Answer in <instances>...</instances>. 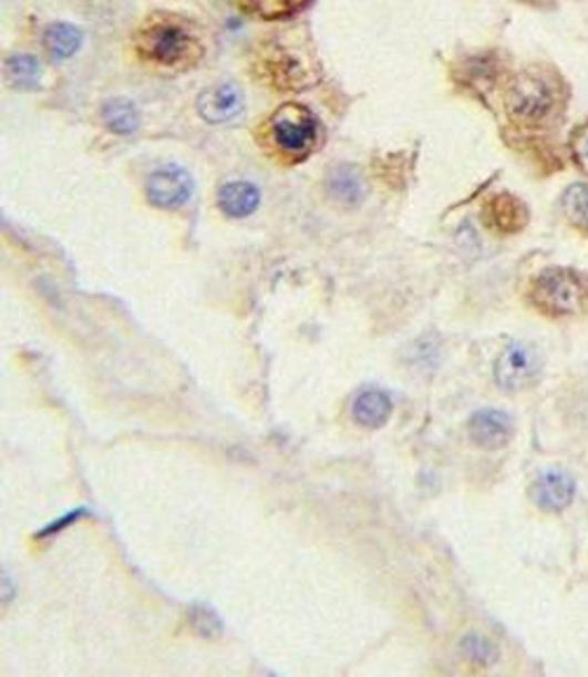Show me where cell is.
Instances as JSON below:
<instances>
[{
	"label": "cell",
	"mask_w": 588,
	"mask_h": 677,
	"mask_svg": "<svg viewBox=\"0 0 588 677\" xmlns=\"http://www.w3.org/2000/svg\"><path fill=\"white\" fill-rule=\"evenodd\" d=\"M132 50L140 62L173 73L196 69L205 57L203 33L194 19L167 10L148 14L135 29Z\"/></svg>",
	"instance_id": "6da1fadb"
},
{
	"label": "cell",
	"mask_w": 588,
	"mask_h": 677,
	"mask_svg": "<svg viewBox=\"0 0 588 677\" xmlns=\"http://www.w3.org/2000/svg\"><path fill=\"white\" fill-rule=\"evenodd\" d=\"M570 85L548 64H529L514 73L504 88V109L518 125H544L563 115Z\"/></svg>",
	"instance_id": "7a4b0ae2"
},
{
	"label": "cell",
	"mask_w": 588,
	"mask_h": 677,
	"mask_svg": "<svg viewBox=\"0 0 588 677\" xmlns=\"http://www.w3.org/2000/svg\"><path fill=\"white\" fill-rule=\"evenodd\" d=\"M261 144L282 163L307 161L318 144L316 115L297 102L278 106L259 127Z\"/></svg>",
	"instance_id": "3957f363"
},
{
	"label": "cell",
	"mask_w": 588,
	"mask_h": 677,
	"mask_svg": "<svg viewBox=\"0 0 588 677\" xmlns=\"http://www.w3.org/2000/svg\"><path fill=\"white\" fill-rule=\"evenodd\" d=\"M250 66L257 79L278 92H299L313 85L311 60L282 41H267L255 48Z\"/></svg>",
	"instance_id": "277c9868"
},
{
	"label": "cell",
	"mask_w": 588,
	"mask_h": 677,
	"mask_svg": "<svg viewBox=\"0 0 588 677\" xmlns=\"http://www.w3.org/2000/svg\"><path fill=\"white\" fill-rule=\"evenodd\" d=\"M541 372V356L533 343L514 341L497 360V383L504 391H523L533 386Z\"/></svg>",
	"instance_id": "5b68a950"
},
{
	"label": "cell",
	"mask_w": 588,
	"mask_h": 677,
	"mask_svg": "<svg viewBox=\"0 0 588 677\" xmlns=\"http://www.w3.org/2000/svg\"><path fill=\"white\" fill-rule=\"evenodd\" d=\"M535 299L548 314H572L584 299V285L572 270H546L535 283Z\"/></svg>",
	"instance_id": "8992f818"
},
{
	"label": "cell",
	"mask_w": 588,
	"mask_h": 677,
	"mask_svg": "<svg viewBox=\"0 0 588 677\" xmlns=\"http://www.w3.org/2000/svg\"><path fill=\"white\" fill-rule=\"evenodd\" d=\"M194 193L192 174L182 167H163L154 172L146 182V198L151 205L163 209L182 207Z\"/></svg>",
	"instance_id": "52a82bcc"
},
{
	"label": "cell",
	"mask_w": 588,
	"mask_h": 677,
	"mask_svg": "<svg viewBox=\"0 0 588 677\" xmlns=\"http://www.w3.org/2000/svg\"><path fill=\"white\" fill-rule=\"evenodd\" d=\"M243 92L231 85V83H219V85H210L205 88L198 96L196 109L200 113V119L213 123V125H221L229 123L243 113Z\"/></svg>",
	"instance_id": "ba28073f"
},
{
	"label": "cell",
	"mask_w": 588,
	"mask_h": 677,
	"mask_svg": "<svg viewBox=\"0 0 588 677\" xmlns=\"http://www.w3.org/2000/svg\"><path fill=\"white\" fill-rule=\"evenodd\" d=\"M468 433L478 448L499 450L514 435V423H510L508 414L499 410H483L471 417Z\"/></svg>",
	"instance_id": "9c48e42d"
},
{
	"label": "cell",
	"mask_w": 588,
	"mask_h": 677,
	"mask_svg": "<svg viewBox=\"0 0 588 677\" xmlns=\"http://www.w3.org/2000/svg\"><path fill=\"white\" fill-rule=\"evenodd\" d=\"M533 496L537 506L544 511H563L572 504L575 499V482L563 471H546L537 478Z\"/></svg>",
	"instance_id": "30bf717a"
},
{
	"label": "cell",
	"mask_w": 588,
	"mask_h": 677,
	"mask_svg": "<svg viewBox=\"0 0 588 677\" xmlns=\"http://www.w3.org/2000/svg\"><path fill=\"white\" fill-rule=\"evenodd\" d=\"M217 203L226 217L243 219L257 209L259 191L250 182H229L219 188Z\"/></svg>",
	"instance_id": "8fae6325"
},
{
	"label": "cell",
	"mask_w": 588,
	"mask_h": 677,
	"mask_svg": "<svg viewBox=\"0 0 588 677\" xmlns=\"http://www.w3.org/2000/svg\"><path fill=\"white\" fill-rule=\"evenodd\" d=\"M83 45V33L79 27L66 24V22H54L45 27L43 33V50L54 62L71 60V57L81 50Z\"/></svg>",
	"instance_id": "7c38bea8"
},
{
	"label": "cell",
	"mask_w": 588,
	"mask_h": 677,
	"mask_svg": "<svg viewBox=\"0 0 588 677\" xmlns=\"http://www.w3.org/2000/svg\"><path fill=\"white\" fill-rule=\"evenodd\" d=\"M485 222L489 224V228L504 230V234H514V230H520L525 226L527 212L520 201L504 193V196H497L487 203Z\"/></svg>",
	"instance_id": "4fadbf2b"
},
{
	"label": "cell",
	"mask_w": 588,
	"mask_h": 677,
	"mask_svg": "<svg viewBox=\"0 0 588 677\" xmlns=\"http://www.w3.org/2000/svg\"><path fill=\"white\" fill-rule=\"evenodd\" d=\"M391 414V400L384 391L368 389L353 400V419L365 429H382Z\"/></svg>",
	"instance_id": "5bb4252c"
},
{
	"label": "cell",
	"mask_w": 588,
	"mask_h": 677,
	"mask_svg": "<svg viewBox=\"0 0 588 677\" xmlns=\"http://www.w3.org/2000/svg\"><path fill=\"white\" fill-rule=\"evenodd\" d=\"M311 0H238L240 10L261 19V22H282V19L297 17L303 8H309Z\"/></svg>",
	"instance_id": "9a60e30c"
},
{
	"label": "cell",
	"mask_w": 588,
	"mask_h": 677,
	"mask_svg": "<svg viewBox=\"0 0 588 677\" xmlns=\"http://www.w3.org/2000/svg\"><path fill=\"white\" fill-rule=\"evenodd\" d=\"M102 121L113 134H132L140 127V113L127 100H109L102 106Z\"/></svg>",
	"instance_id": "2e32d148"
},
{
	"label": "cell",
	"mask_w": 588,
	"mask_h": 677,
	"mask_svg": "<svg viewBox=\"0 0 588 677\" xmlns=\"http://www.w3.org/2000/svg\"><path fill=\"white\" fill-rule=\"evenodd\" d=\"M38 62L29 54H12L6 62V75L17 88H35L38 85Z\"/></svg>",
	"instance_id": "e0dca14e"
},
{
	"label": "cell",
	"mask_w": 588,
	"mask_h": 677,
	"mask_svg": "<svg viewBox=\"0 0 588 677\" xmlns=\"http://www.w3.org/2000/svg\"><path fill=\"white\" fill-rule=\"evenodd\" d=\"M565 209L570 219L588 234V186L579 184L565 193Z\"/></svg>",
	"instance_id": "ac0fdd59"
},
{
	"label": "cell",
	"mask_w": 588,
	"mask_h": 677,
	"mask_svg": "<svg viewBox=\"0 0 588 677\" xmlns=\"http://www.w3.org/2000/svg\"><path fill=\"white\" fill-rule=\"evenodd\" d=\"M192 624H194V630L203 637H217L221 633V622L219 616L210 609V607H194L192 609Z\"/></svg>",
	"instance_id": "d6986e66"
},
{
	"label": "cell",
	"mask_w": 588,
	"mask_h": 677,
	"mask_svg": "<svg viewBox=\"0 0 588 677\" xmlns=\"http://www.w3.org/2000/svg\"><path fill=\"white\" fill-rule=\"evenodd\" d=\"M570 153H572L575 165L584 174H588V121L575 127L572 137H570Z\"/></svg>",
	"instance_id": "ffe728a7"
}]
</instances>
